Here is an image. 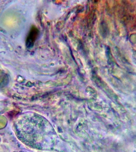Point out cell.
<instances>
[{"mask_svg": "<svg viewBox=\"0 0 136 152\" xmlns=\"http://www.w3.org/2000/svg\"><path fill=\"white\" fill-rule=\"evenodd\" d=\"M37 36V33L34 29L32 30L30 33L27 40V45L30 46L33 44V42L35 40Z\"/></svg>", "mask_w": 136, "mask_h": 152, "instance_id": "cell-1", "label": "cell"}]
</instances>
